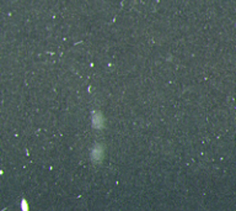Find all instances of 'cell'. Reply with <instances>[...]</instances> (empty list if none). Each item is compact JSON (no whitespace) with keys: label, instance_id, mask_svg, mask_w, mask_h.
<instances>
[{"label":"cell","instance_id":"obj_1","mask_svg":"<svg viewBox=\"0 0 236 211\" xmlns=\"http://www.w3.org/2000/svg\"><path fill=\"white\" fill-rule=\"evenodd\" d=\"M21 207H22V211H29V206H27V203H26L25 199L22 200V203H21Z\"/></svg>","mask_w":236,"mask_h":211}]
</instances>
